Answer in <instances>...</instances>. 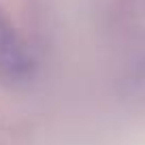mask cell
<instances>
[{"label": "cell", "instance_id": "cell-1", "mask_svg": "<svg viewBox=\"0 0 145 145\" xmlns=\"http://www.w3.org/2000/svg\"><path fill=\"white\" fill-rule=\"evenodd\" d=\"M34 62L7 9L0 5V86L22 90L32 81Z\"/></svg>", "mask_w": 145, "mask_h": 145}]
</instances>
